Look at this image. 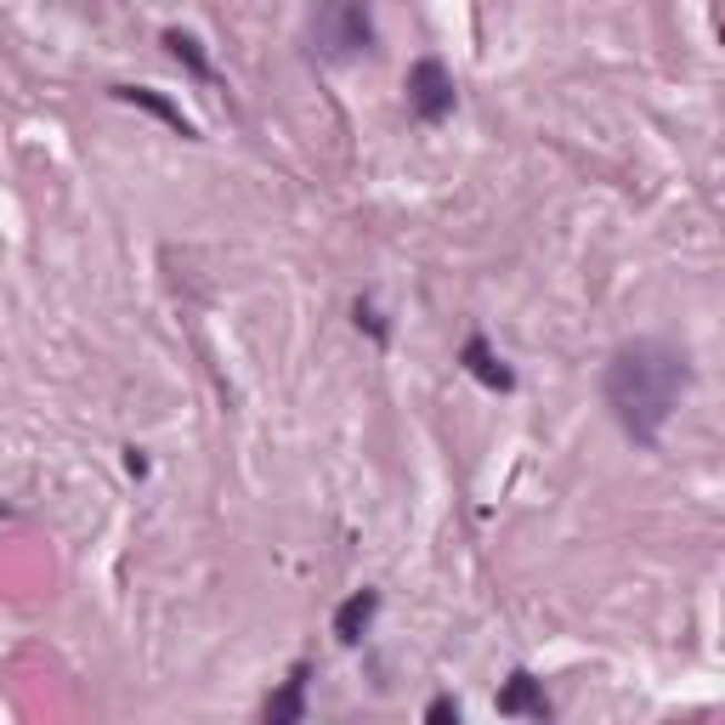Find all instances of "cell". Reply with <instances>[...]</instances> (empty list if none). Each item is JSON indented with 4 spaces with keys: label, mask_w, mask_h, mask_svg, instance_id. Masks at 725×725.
Segmentation results:
<instances>
[{
    "label": "cell",
    "mask_w": 725,
    "mask_h": 725,
    "mask_svg": "<svg viewBox=\"0 0 725 725\" xmlns=\"http://www.w3.org/2000/svg\"><path fill=\"white\" fill-rule=\"evenodd\" d=\"M692 386V362L669 340H629L607 362V408L629 443L652 448Z\"/></svg>",
    "instance_id": "cell-1"
},
{
    "label": "cell",
    "mask_w": 725,
    "mask_h": 725,
    "mask_svg": "<svg viewBox=\"0 0 725 725\" xmlns=\"http://www.w3.org/2000/svg\"><path fill=\"white\" fill-rule=\"evenodd\" d=\"M375 46L369 0H312V51L324 63H351Z\"/></svg>",
    "instance_id": "cell-2"
},
{
    "label": "cell",
    "mask_w": 725,
    "mask_h": 725,
    "mask_svg": "<svg viewBox=\"0 0 725 725\" xmlns=\"http://www.w3.org/2000/svg\"><path fill=\"white\" fill-rule=\"evenodd\" d=\"M408 108H414V119H426V126H437V119L454 113V75L437 63V57H419V63L408 69Z\"/></svg>",
    "instance_id": "cell-3"
},
{
    "label": "cell",
    "mask_w": 725,
    "mask_h": 725,
    "mask_svg": "<svg viewBox=\"0 0 725 725\" xmlns=\"http://www.w3.org/2000/svg\"><path fill=\"white\" fill-rule=\"evenodd\" d=\"M459 362H465V369H470L481 386H488V391H516V375L505 369V357H499L488 340H481V335H470V340H465Z\"/></svg>",
    "instance_id": "cell-4"
},
{
    "label": "cell",
    "mask_w": 725,
    "mask_h": 725,
    "mask_svg": "<svg viewBox=\"0 0 725 725\" xmlns=\"http://www.w3.org/2000/svg\"><path fill=\"white\" fill-rule=\"evenodd\" d=\"M113 97H119V102H131V108H142V113H153V119H165V126H170L176 137H199V126H193V119L181 113L170 97L148 91V86H113Z\"/></svg>",
    "instance_id": "cell-5"
},
{
    "label": "cell",
    "mask_w": 725,
    "mask_h": 725,
    "mask_svg": "<svg viewBox=\"0 0 725 725\" xmlns=\"http://www.w3.org/2000/svg\"><path fill=\"white\" fill-rule=\"evenodd\" d=\"M375 613H380V595H375V589H357L351 600H340V613H335V640H340V646H357L362 635H369Z\"/></svg>",
    "instance_id": "cell-6"
},
{
    "label": "cell",
    "mask_w": 725,
    "mask_h": 725,
    "mask_svg": "<svg viewBox=\"0 0 725 725\" xmlns=\"http://www.w3.org/2000/svg\"><path fill=\"white\" fill-rule=\"evenodd\" d=\"M499 714H533V719H550V697H544V686H538L527 669H516V675L505 681V692H499Z\"/></svg>",
    "instance_id": "cell-7"
},
{
    "label": "cell",
    "mask_w": 725,
    "mask_h": 725,
    "mask_svg": "<svg viewBox=\"0 0 725 725\" xmlns=\"http://www.w3.org/2000/svg\"><path fill=\"white\" fill-rule=\"evenodd\" d=\"M307 681H312V663H295V675L284 681V692L267 697V719L272 725H295L300 714H307Z\"/></svg>",
    "instance_id": "cell-8"
},
{
    "label": "cell",
    "mask_w": 725,
    "mask_h": 725,
    "mask_svg": "<svg viewBox=\"0 0 725 725\" xmlns=\"http://www.w3.org/2000/svg\"><path fill=\"white\" fill-rule=\"evenodd\" d=\"M165 46H170V57H176V63L188 69L193 80H210V57L199 51V40H193L188 29H165Z\"/></svg>",
    "instance_id": "cell-9"
},
{
    "label": "cell",
    "mask_w": 725,
    "mask_h": 725,
    "mask_svg": "<svg viewBox=\"0 0 725 725\" xmlns=\"http://www.w3.org/2000/svg\"><path fill=\"white\" fill-rule=\"evenodd\" d=\"M357 324H362V329H369L375 340H386V324H380V312L369 307V300H357Z\"/></svg>",
    "instance_id": "cell-10"
},
{
    "label": "cell",
    "mask_w": 725,
    "mask_h": 725,
    "mask_svg": "<svg viewBox=\"0 0 725 725\" xmlns=\"http://www.w3.org/2000/svg\"><path fill=\"white\" fill-rule=\"evenodd\" d=\"M426 719H431V725H448V719H459V703H454V697H437V703L426 708Z\"/></svg>",
    "instance_id": "cell-11"
}]
</instances>
